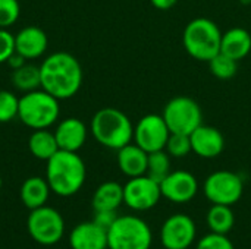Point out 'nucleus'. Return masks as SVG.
<instances>
[{
	"label": "nucleus",
	"mask_w": 251,
	"mask_h": 249,
	"mask_svg": "<svg viewBox=\"0 0 251 249\" xmlns=\"http://www.w3.org/2000/svg\"><path fill=\"white\" fill-rule=\"evenodd\" d=\"M41 90L57 100L74 97L82 85V68L78 59L66 51L47 56L40 65Z\"/></svg>",
	"instance_id": "f257e3e1"
},
{
	"label": "nucleus",
	"mask_w": 251,
	"mask_h": 249,
	"mask_svg": "<svg viewBox=\"0 0 251 249\" xmlns=\"http://www.w3.org/2000/svg\"><path fill=\"white\" fill-rule=\"evenodd\" d=\"M85 178V163L78 153L59 150L47 160L46 181L51 192L59 197L75 195L84 186Z\"/></svg>",
	"instance_id": "f03ea898"
},
{
	"label": "nucleus",
	"mask_w": 251,
	"mask_h": 249,
	"mask_svg": "<svg viewBox=\"0 0 251 249\" xmlns=\"http://www.w3.org/2000/svg\"><path fill=\"white\" fill-rule=\"evenodd\" d=\"M90 131L100 145L116 151L134 139V125L131 119L116 107L97 110L91 119Z\"/></svg>",
	"instance_id": "7ed1b4c3"
},
{
	"label": "nucleus",
	"mask_w": 251,
	"mask_h": 249,
	"mask_svg": "<svg viewBox=\"0 0 251 249\" xmlns=\"http://www.w3.org/2000/svg\"><path fill=\"white\" fill-rule=\"evenodd\" d=\"M222 31L218 23L209 18H196L190 21L182 34L185 51L199 62H209L221 53Z\"/></svg>",
	"instance_id": "20e7f679"
},
{
	"label": "nucleus",
	"mask_w": 251,
	"mask_h": 249,
	"mask_svg": "<svg viewBox=\"0 0 251 249\" xmlns=\"http://www.w3.org/2000/svg\"><path fill=\"white\" fill-rule=\"evenodd\" d=\"M56 97L44 90L25 92L19 98L18 117L29 129H49L54 125L60 114V106Z\"/></svg>",
	"instance_id": "39448f33"
},
{
	"label": "nucleus",
	"mask_w": 251,
	"mask_h": 249,
	"mask_svg": "<svg viewBox=\"0 0 251 249\" xmlns=\"http://www.w3.org/2000/svg\"><path fill=\"white\" fill-rule=\"evenodd\" d=\"M153 232L137 216H118L107 229V249H150Z\"/></svg>",
	"instance_id": "423d86ee"
},
{
	"label": "nucleus",
	"mask_w": 251,
	"mask_h": 249,
	"mask_svg": "<svg viewBox=\"0 0 251 249\" xmlns=\"http://www.w3.org/2000/svg\"><path fill=\"white\" fill-rule=\"evenodd\" d=\"M171 134L190 135L203 123V112L199 103L187 95H178L168 101L162 113Z\"/></svg>",
	"instance_id": "0eeeda50"
},
{
	"label": "nucleus",
	"mask_w": 251,
	"mask_h": 249,
	"mask_svg": "<svg viewBox=\"0 0 251 249\" xmlns=\"http://www.w3.org/2000/svg\"><path fill=\"white\" fill-rule=\"evenodd\" d=\"M26 229L29 236L40 245L51 247L60 242L65 233V220L62 214L53 207H38L31 210Z\"/></svg>",
	"instance_id": "6e6552de"
},
{
	"label": "nucleus",
	"mask_w": 251,
	"mask_h": 249,
	"mask_svg": "<svg viewBox=\"0 0 251 249\" xmlns=\"http://www.w3.org/2000/svg\"><path fill=\"white\" fill-rule=\"evenodd\" d=\"M244 192V183L240 175L229 170H218L204 181V195L212 204L234 205Z\"/></svg>",
	"instance_id": "1a4fd4ad"
},
{
	"label": "nucleus",
	"mask_w": 251,
	"mask_h": 249,
	"mask_svg": "<svg viewBox=\"0 0 251 249\" xmlns=\"http://www.w3.org/2000/svg\"><path fill=\"white\" fill-rule=\"evenodd\" d=\"M162 198L160 183L147 175L129 178L124 185V204L134 211H147Z\"/></svg>",
	"instance_id": "9d476101"
},
{
	"label": "nucleus",
	"mask_w": 251,
	"mask_h": 249,
	"mask_svg": "<svg viewBox=\"0 0 251 249\" xmlns=\"http://www.w3.org/2000/svg\"><path fill=\"white\" fill-rule=\"evenodd\" d=\"M171 131L162 114H146L134 126V142L147 153L165 150Z\"/></svg>",
	"instance_id": "9b49d317"
},
{
	"label": "nucleus",
	"mask_w": 251,
	"mask_h": 249,
	"mask_svg": "<svg viewBox=\"0 0 251 249\" xmlns=\"http://www.w3.org/2000/svg\"><path fill=\"white\" fill-rule=\"evenodd\" d=\"M197 236L194 220L188 214H174L165 220L160 229V242L165 249H188Z\"/></svg>",
	"instance_id": "f8f14e48"
},
{
	"label": "nucleus",
	"mask_w": 251,
	"mask_h": 249,
	"mask_svg": "<svg viewBox=\"0 0 251 249\" xmlns=\"http://www.w3.org/2000/svg\"><path fill=\"white\" fill-rule=\"evenodd\" d=\"M160 191L162 198L175 204H187L196 198L199 192V181L187 170H175L160 182Z\"/></svg>",
	"instance_id": "ddd939ff"
},
{
	"label": "nucleus",
	"mask_w": 251,
	"mask_h": 249,
	"mask_svg": "<svg viewBox=\"0 0 251 249\" xmlns=\"http://www.w3.org/2000/svg\"><path fill=\"white\" fill-rule=\"evenodd\" d=\"M193 153L201 158H216L225 148V138L218 128L200 125L190 134Z\"/></svg>",
	"instance_id": "4468645a"
},
{
	"label": "nucleus",
	"mask_w": 251,
	"mask_h": 249,
	"mask_svg": "<svg viewBox=\"0 0 251 249\" xmlns=\"http://www.w3.org/2000/svg\"><path fill=\"white\" fill-rule=\"evenodd\" d=\"M59 150L78 153L87 141V126L78 117H66L60 120L54 129Z\"/></svg>",
	"instance_id": "2eb2a0df"
},
{
	"label": "nucleus",
	"mask_w": 251,
	"mask_h": 249,
	"mask_svg": "<svg viewBox=\"0 0 251 249\" xmlns=\"http://www.w3.org/2000/svg\"><path fill=\"white\" fill-rule=\"evenodd\" d=\"M49 45L47 34L34 25L22 28L15 35V50L25 60H34L41 57Z\"/></svg>",
	"instance_id": "dca6fc26"
},
{
	"label": "nucleus",
	"mask_w": 251,
	"mask_h": 249,
	"mask_svg": "<svg viewBox=\"0 0 251 249\" xmlns=\"http://www.w3.org/2000/svg\"><path fill=\"white\" fill-rule=\"evenodd\" d=\"M72 249H107V230L96 222H85L75 226L69 235Z\"/></svg>",
	"instance_id": "f3484780"
},
{
	"label": "nucleus",
	"mask_w": 251,
	"mask_h": 249,
	"mask_svg": "<svg viewBox=\"0 0 251 249\" xmlns=\"http://www.w3.org/2000/svg\"><path fill=\"white\" fill-rule=\"evenodd\" d=\"M118 167L128 178H137L147 173L149 164V153L138 147L135 142H129L128 145L118 150Z\"/></svg>",
	"instance_id": "a211bd4d"
},
{
	"label": "nucleus",
	"mask_w": 251,
	"mask_h": 249,
	"mask_svg": "<svg viewBox=\"0 0 251 249\" xmlns=\"http://www.w3.org/2000/svg\"><path fill=\"white\" fill-rule=\"evenodd\" d=\"M251 51V34L246 28L234 26L226 32H222L221 53L240 62Z\"/></svg>",
	"instance_id": "6ab92c4d"
},
{
	"label": "nucleus",
	"mask_w": 251,
	"mask_h": 249,
	"mask_svg": "<svg viewBox=\"0 0 251 249\" xmlns=\"http://www.w3.org/2000/svg\"><path fill=\"white\" fill-rule=\"evenodd\" d=\"M50 192H51V189L44 178L31 176L22 183L19 197H21L22 204L31 211V210L46 205V203L50 197Z\"/></svg>",
	"instance_id": "aec40b11"
},
{
	"label": "nucleus",
	"mask_w": 251,
	"mask_h": 249,
	"mask_svg": "<svg viewBox=\"0 0 251 249\" xmlns=\"http://www.w3.org/2000/svg\"><path fill=\"white\" fill-rule=\"evenodd\" d=\"M124 203V186L118 182L109 181L101 183L91 200L94 211H116Z\"/></svg>",
	"instance_id": "412c9836"
},
{
	"label": "nucleus",
	"mask_w": 251,
	"mask_h": 249,
	"mask_svg": "<svg viewBox=\"0 0 251 249\" xmlns=\"http://www.w3.org/2000/svg\"><path fill=\"white\" fill-rule=\"evenodd\" d=\"M28 150L35 158L47 161L59 151V147L53 132L47 129H37L28 138Z\"/></svg>",
	"instance_id": "4be33fe9"
},
{
	"label": "nucleus",
	"mask_w": 251,
	"mask_h": 249,
	"mask_svg": "<svg viewBox=\"0 0 251 249\" xmlns=\"http://www.w3.org/2000/svg\"><path fill=\"white\" fill-rule=\"evenodd\" d=\"M206 222L212 233L228 235L235 225V216L229 205L213 204L207 211Z\"/></svg>",
	"instance_id": "5701e85b"
},
{
	"label": "nucleus",
	"mask_w": 251,
	"mask_h": 249,
	"mask_svg": "<svg viewBox=\"0 0 251 249\" xmlns=\"http://www.w3.org/2000/svg\"><path fill=\"white\" fill-rule=\"evenodd\" d=\"M10 79H12L13 87L16 90H19V91L29 92V91H34V90H38L41 87L40 66L25 63L21 68L12 70Z\"/></svg>",
	"instance_id": "b1692460"
},
{
	"label": "nucleus",
	"mask_w": 251,
	"mask_h": 249,
	"mask_svg": "<svg viewBox=\"0 0 251 249\" xmlns=\"http://www.w3.org/2000/svg\"><path fill=\"white\" fill-rule=\"evenodd\" d=\"M171 172V156L165 150L149 153V164L146 173L147 176L160 183Z\"/></svg>",
	"instance_id": "393cba45"
},
{
	"label": "nucleus",
	"mask_w": 251,
	"mask_h": 249,
	"mask_svg": "<svg viewBox=\"0 0 251 249\" xmlns=\"http://www.w3.org/2000/svg\"><path fill=\"white\" fill-rule=\"evenodd\" d=\"M209 69L212 75L219 79H231L237 75L238 62L224 53H219L209 60Z\"/></svg>",
	"instance_id": "a878e982"
},
{
	"label": "nucleus",
	"mask_w": 251,
	"mask_h": 249,
	"mask_svg": "<svg viewBox=\"0 0 251 249\" xmlns=\"http://www.w3.org/2000/svg\"><path fill=\"white\" fill-rule=\"evenodd\" d=\"M165 151L171 157H175V158L187 157L193 151L190 135H185V134H171L169 139L166 142Z\"/></svg>",
	"instance_id": "bb28decb"
},
{
	"label": "nucleus",
	"mask_w": 251,
	"mask_h": 249,
	"mask_svg": "<svg viewBox=\"0 0 251 249\" xmlns=\"http://www.w3.org/2000/svg\"><path fill=\"white\" fill-rule=\"evenodd\" d=\"M18 109L19 98L7 90H0V123H7L18 117Z\"/></svg>",
	"instance_id": "cd10ccee"
},
{
	"label": "nucleus",
	"mask_w": 251,
	"mask_h": 249,
	"mask_svg": "<svg viewBox=\"0 0 251 249\" xmlns=\"http://www.w3.org/2000/svg\"><path fill=\"white\" fill-rule=\"evenodd\" d=\"M21 15L18 0H0V28H10L16 23Z\"/></svg>",
	"instance_id": "c85d7f7f"
},
{
	"label": "nucleus",
	"mask_w": 251,
	"mask_h": 249,
	"mask_svg": "<svg viewBox=\"0 0 251 249\" xmlns=\"http://www.w3.org/2000/svg\"><path fill=\"white\" fill-rule=\"evenodd\" d=\"M196 249H235V247L226 235L210 232L197 242Z\"/></svg>",
	"instance_id": "c756f323"
},
{
	"label": "nucleus",
	"mask_w": 251,
	"mask_h": 249,
	"mask_svg": "<svg viewBox=\"0 0 251 249\" xmlns=\"http://www.w3.org/2000/svg\"><path fill=\"white\" fill-rule=\"evenodd\" d=\"M15 51V35L6 28H0V63H6Z\"/></svg>",
	"instance_id": "7c9ffc66"
},
{
	"label": "nucleus",
	"mask_w": 251,
	"mask_h": 249,
	"mask_svg": "<svg viewBox=\"0 0 251 249\" xmlns=\"http://www.w3.org/2000/svg\"><path fill=\"white\" fill-rule=\"evenodd\" d=\"M116 219H118L116 211H96V216H94L93 222H96L100 227L107 230L115 223Z\"/></svg>",
	"instance_id": "2f4dec72"
},
{
	"label": "nucleus",
	"mask_w": 251,
	"mask_h": 249,
	"mask_svg": "<svg viewBox=\"0 0 251 249\" xmlns=\"http://www.w3.org/2000/svg\"><path fill=\"white\" fill-rule=\"evenodd\" d=\"M7 65H9V68L12 69V70H15V69H18V68H21L22 65H25V59L19 54V53H13L10 57H9V60L6 62Z\"/></svg>",
	"instance_id": "473e14b6"
},
{
	"label": "nucleus",
	"mask_w": 251,
	"mask_h": 249,
	"mask_svg": "<svg viewBox=\"0 0 251 249\" xmlns=\"http://www.w3.org/2000/svg\"><path fill=\"white\" fill-rule=\"evenodd\" d=\"M150 3L159 10H168L174 7L178 3V0H150Z\"/></svg>",
	"instance_id": "72a5a7b5"
},
{
	"label": "nucleus",
	"mask_w": 251,
	"mask_h": 249,
	"mask_svg": "<svg viewBox=\"0 0 251 249\" xmlns=\"http://www.w3.org/2000/svg\"><path fill=\"white\" fill-rule=\"evenodd\" d=\"M241 1H243L244 4H251V0H241Z\"/></svg>",
	"instance_id": "f704fd0d"
},
{
	"label": "nucleus",
	"mask_w": 251,
	"mask_h": 249,
	"mask_svg": "<svg viewBox=\"0 0 251 249\" xmlns=\"http://www.w3.org/2000/svg\"><path fill=\"white\" fill-rule=\"evenodd\" d=\"M1 183H3V182H1V176H0V189H1Z\"/></svg>",
	"instance_id": "c9c22d12"
}]
</instances>
